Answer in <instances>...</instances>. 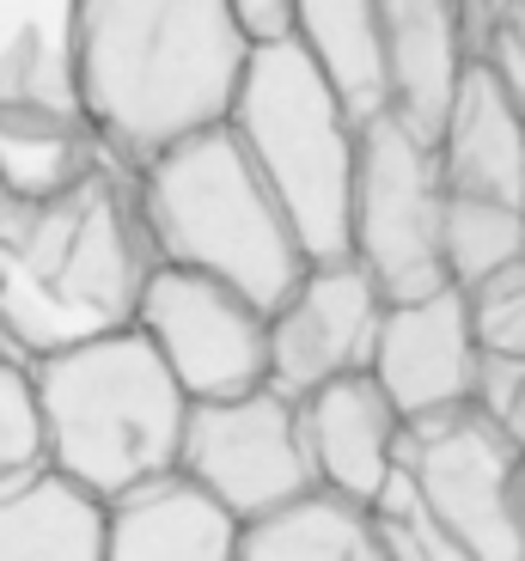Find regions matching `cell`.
<instances>
[{
  "label": "cell",
  "instance_id": "6da1fadb",
  "mask_svg": "<svg viewBox=\"0 0 525 561\" xmlns=\"http://www.w3.org/2000/svg\"><path fill=\"white\" fill-rule=\"evenodd\" d=\"M251 49L232 0H73L61 61L104 153L135 171L171 140L227 123Z\"/></svg>",
  "mask_w": 525,
  "mask_h": 561
},
{
  "label": "cell",
  "instance_id": "7a4b0ae2",
  "mask_svg": "<svg viewBox=\"0 0 525 561\" xmlns=\"http://www.w3.org/2000/svg\"><path fill=\"white\" fill-rule=\"evenodd\" d=\"M153 268L159 244L123 159H99L49 196H13L0 208V342L37 360L123 330Z\"/></svg>",
  "mask_w": 525,
  "mask_h": 561
},
{
  "label": "cell",
  "instance_id": "3957f363",
  "mask_svg": "<svg viewBox=\"0 0 525 561\" xmlns=\"http://www.w3.org/2000/svg\"><path fill=\"white\" fill-rule=\"evenodd\" d=\"M31 366H37L49 463L80 477L92 494L111 501L178 463L196 397L178 385L141 323L37 354Z\"/></svg>",
  "mask_w": 525,
  "mask_h": 561
},
{
  "label": "cell",
  "instance_id": "277c9868",
  "mask_svg": "<svg viewBox=\"0 0 525 561\" xmlns=\"http://www.w3.org/2000/svg\"><path fill=\"white\" fill-rule=\"evenodd\" d=\"M135 190L153 226L159 263L208 268L263 306H275L312 263L275 183L263 178L232 123L171 140L166 153L135 165Z\"/></svg>",
  "mask_w": 525,
  "mask_h": 561
},
{
  "label": "cell",
  "instance_id": "5b68a950",
  "mask_svg": "<svg viewBox=\"0 0 525 561\" xmlns=\"http://www.w3.org/2000/svg\"><path fill=\"white\" fill-rule=\"evenodd\" d=\"M227 123L275 183L306 256H349L361 116L294 31L251 49Z\"/></svg>",
  "mask_w": 525,
  "mask_h": 561
},
{
  "label": "cell",
  "instance_id": "8992f818",
  "mask_svg": "<svg viewBox=\"0 0 525 561\" xmlns=\"http://www.w3.org/2000/svg\"><path fill=\"white\" fill-rule=\"evenodd\" d=\"M349 256L379 280L385 299H422L453 287L446 268V178L441 153L391 104L361 116Z\"/></svg>",
  "mask_w": 525,
  "mask_h": 561
},
{
  "label": "cell",
  "instance_id": "52a82bcc",
  "mask_svg": "<svg viewBox=\"0 0 525 561\" xmlns=\"http://www.w3.org/2000/svg\"><path fill=\"white\" fill-rule=\"evenodd\" d=\"M403 470L470 561H525V446L507 421L465 403L403 427Z\"/></svg>",
  "mask_w": 525,
  "mask_h": 561
},
{
  "label": "cell",
  "instance_id": "ba28073f",
  "mask_svg": "<svg viewBox=\"0 0 525 561\" xmlns=\"http://www.w3.org/2000/svg\"><path fill=\"white\" fill-rule=\"evenodd\" d=\"M135 323L196 403L270 385V306L208 268L159 263Z\"/></svg>",
  "mask_w": 525,
  "mask_h": 561
},
{
  "label": "cell",
  "instance_id": "9c48e42d",
  "mask_svg": "<svg viewBox=\"0 0 525 561\" xmlns=\"http://www.w3.org/2000/svg\"><path fill=\"white\" fill-rule=\"evenodd\" d=\"M178 463L196 482H208L239 513V525L318 482L306 421H299V397H287L282 385H251L239 397L190 403Z\"/></svg>",
  "mask_w": 525,
  "mask_h": 561
},
{
  "label": "cell",
  "instance_id": "30bf717a",
  "mask_svg": "<svg viewBox=\"0 0 525 561\" xmlns=\"http://www.w3.org/2000/svg\"><path fill=\"white\" fill-rule=\"evenodd\" d=\"M391 299L355 256H318L270 306V385L306 397L342 373H367Z\"/></svg>",
  "mask_w": 525,
  "mask_h": 561
},
{
  "label": "cell",
  "instance_id": "8fae6325",
  "mask_svg": "<svg viewBox=\"0 0 525 561\" xmlns=\"http://www.w3.org/2000/svg\"><path fill=\"white\" fill-rule=\"evenodd\" d=\"M477 373H483V342L470 330V299L458 280L441 294L385 306L373 379L391 391L403 421H434L477 403Z\"/></svg>",
  "mask_w": 525,
  "mask_h": 561
},
{
  "label": "cell",
  "instance_id": "7c38bea8",
  "mask_svg": "<svg viewBox=\"0 0 525 561\" xmlns=\"http://www.w3.org/2000/svg\"><path fill=\"white\" fill-rule=\"evenodd\" d=\"M99 159L111 153L80 116L73 92H61V99L43 92V56L37 37L25 31L0 56V183H7V196H49Z\"/></svg>",
  "mask_w": 525,
  "mask_h": 561
},
{
  "label": "cell",
  "instance_id": "4fadbf2b",
  "mask_svg": "<svg viewBox=\"0 0 525 561\" xmlns=\"http://www.w3.org/2000/svg\"><path fill=\"white\" fill-rule=\"evenodd\" d=\"M299 421H306V446H312V470L330 489H349L361 501L391 482L403 463V409L391 403L379 379L367 373H342V379L318 385L299 397Z\"/></svg>",
  "mask_w": 525,
  "mask_h": 561
},
{
  "label": "cell",
  "instance_id": "5bb4252c",
  "mask_svg": "<svg viewBox=\"0 0 525 561\" xmlns=\"http://www.w3.org/2000/svg\"><path fill=\"white\" fill-rule=\"evenodd\" d=\"M111 561H239V513L184 463L111 494Z\"/></svg>",
  "mask_w": 525,
  "mask_h": 561
},
{
  "label": "cell",
  "instance_id": "9a60e30c",
  "mask_svg": "<svg viewBox=\"0 0 525 561\" xmlns=\"http://www.w3.org/2000/svg\"><path fill=\"white\" fill-rule=\"evenodd\" d=\"M441 178L453 196H489L525 208V104L483 56H470L441 135Z\"/></svg>",
  "mask_w": 525,
  "mask_h": 561
},
{
  "label": "cell",
  "instance_id": "2e32d148",
  "mask_svg": "<svg viewBox=\"0 0 525 561\" xmlns=\"http://www.w3.org/2000/svg\"><path fill=\"white\" fill-rule=\"evenodd\" d=\"M379 31L391 68V111L434 140L470 68L465 0H379Z\"/></svg>",
  "mask_w": 525,
  "mask_h": 561
},
{
  "label": "cell",
  "instance_id": "e0dca14e",
  "mask_svg": "<svg viewBox=\"0 0 525 561\" xmlns=\"http://www.w3.org/2000/svg\"><path fill=\"white\" fill-rule=\"evenodd\" d=\"M0 561H111V506L61 463L0 482Z\"/></svg>",
  "mask_w": 525,
  "mask_h": 561
},
{
  "label": "cell",
  "instance_id": "ac0fdd59",
  "mask_svg": "<svg viewBox=\"0 0 525 561\" xmlns=\"http://www.w3.org/2000/svg\"><path fill=\"white\" fill-rule=\"evenodd\" d=\"M239 561H385L373 501L312 482L239 525Z\"/></svg>",
  "mask_w": 525,
  "mask_h": 561
},
{
  "label": "cell",
  "instance_id": "d6986e66",
  "mask_svg": "<svg viewBox=\"0 0 525 561\" xmlns=\"http://www.w3.org/2000/svg\"><path fill=\"white\" fill-rule=\"evenodd\" d=\"M294 37L324 61V73L355 104V116H373L391 104L379 0H294Z\"/></svg>",
  "mask_w": 525,
  "mask_h": 561
},
{
  "label": "cell",
  "instance_id": "ffe728a7",
  "mask_svg": "<svg viewBox=\"0 0 525 561\" xmlns=\"http://www.w3.org/2000/svg\"><path fill=\"white\" fill-rule=\"evenodd\" d=\"M525 256V208L489 196H453L446 190V268L458 287L495 275Z\"/></svg>",
  "mask_w": 525,
  "mask_h": 561
},
{
  "label": "cell",
  "instance_id": "44dd1931",
  "mask_svg": "<svg viewBox=\"0 0 525 561\" xmlns=\"http://www.w3.org/2000/svg\"><path fill=\"white\" fill-rule=\"evenodd\" d=\"M49 463V434H43V397L31 354L0 342V482L25 477Z\"/></svg>",
  "mask_w": 525,
  "mask_h": 561
},
{
  "label": "cell",
  "instance_id": "7402d4cb",
  "mask_svg": "<svg viewBox=\"0 0 525 561\" xmlns=\"http://www.w3.org/2000/svg\"><path fill=\"white\" fill-rule=\"evenodd\" d=\"M373 525H379L385 556H398V561H458V543L446 537V525L434 519L427 494L415 489V477L403 470V463L391 470V482L373 494Z\"/></svg>",
  "mask_w": 525,
  "mask_h": 561
},
{
  "label": "cell",
  "instance_id": "603a6c76",
  "mask_svg": "<svg viewBox=\"0 0 525 561\" xmlns=\"http://www.w3.org/2000/svg\"><path fill=\"white\" fill-rule=\"evenodd\" d=\"M465 299H470V330H477L483 354L525 360V256L483 280H470Z\"/></svg>",
  "mask_w": 525,
  "mask_h": 561
},
{
  "label": "cell",
  "instance_id": "cb8c5ba5",
  "mask_svg": "<svg viewBox=\"0 0 525 561\" xmlns=\"http://www.w3.org/2000/svg\"><path fill=\"white\" fill-rule=\"evenodd\" d=\"M232 13L251 31V43H270L294 31V0H232Z\"/></svg>",
  "mask_w": 525,
  "mask_h": 561
},
{
  "label": "cell",
  "instance_id": "d4e9b609",
  "mask_svg": "<svg viewBox=\"0 0 525 561\" xmlns=\"http://www.w3.org/2000/svg\"><path fill=\"white\" fill-rule=\"evenodd\" d=\"M501 421H507V434L525 446V360H513V391H507V409H501Z\"/></svg>",
  "mask_w": 525,
  "mask_h": 561
},
{
  "label": "cell",
  "instance_id": "484cf974",
  "mask_svg": "<svg viewBox=\"0 0 525 561\" xmlns=\"http://www.w3.org/2000/svg\"><path fill=\"white\" fill-rule=\"evenodd\" d=\"M495 7H501V13H513V19L525 25V0H495Z\"/></svg>",
  "mask_w": 525,
  "mask_h": 561
},
{
  "label": "cell",
  "instance_id": "4316f807",
  "mask_svg": "<svg viewBox=\"0 0 525 561\" xmlns=\"http://www.w3.org/2000/svg\"><path fill=\"white\" fill-rule=\"evenodd\" d=\"M7 202H13V196H7V183H0V208H7Z\"/></svg>",
  "mask_w": 525,
  "mask_h": 561
}]
</instances>
